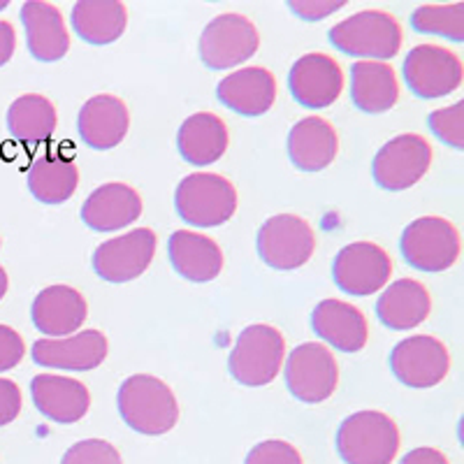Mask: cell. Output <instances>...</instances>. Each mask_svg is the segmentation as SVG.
Segmentation results:
<instances>
[{"instance_id":"1","label":"cell","mask_w":464,"mask_h":464,"mask_svg":"<svg viewBox=\"0 0 464 464\" xmlns=\"http://www.w3.org/2000/svg\"><path fill=\"white\" fill-rule=\"evenodd\" d=\"M116 404L128 428L147 437L169 432L179 420V404L174 392L156 376L135 374L123 381Z\"/></svg>"},{"instance_id":"2","label":"cell","mask_w":464,"mask_h":464,"mask_svg":"<svg viewBox=\"0 0 464 464\" xmlns=\"http://www.w3.org/2000/svg\"><path fill=\"white\" fill-rule=\"evenodd\" d=\"M400 450V430L381 411H358L337 430V453L346 464H391Z\"/></svg>"},{"instance_id":"3","label":"cell","mask_w":464,"mask_h":464,"mask_svg":"<svg viewBox=\"0 0 464 464\" xmlns=\"http://www.w3.org/2000/svg\"><path fill=\"white\" fill-rule=\"evenodd\" d=\"M330 43L348 56L388 61L401 47V26L395 16L381 10H364L348 16L327 33Z\"/></svg>"},{"instance_id":"4","label":"cell","mask_w":464,"mask_h":464,"mask_svg":"<svg viewBox=\"0 0 464 464\" xmlns=\"http://www.w3.org/2000/svg\"><path fill=\"white\" fill-rule=\"evenodd\" d=\"M174 207L188 226L217 227L230 221L237 211V190L221 174H188L177 186Z\"/></svg>"},{"instance_id":"5","label":"cell","mask_w":464,"mask_h":464,"mask_svg":"<svg viewBox=\"0 0 464 464\" xmlns=\"http://www.w3.org/2000/svg\"><path fill=\"white\" fill-rule=\"evenodd\" d=\"M285 342L284 334L272 325H248L237 337V343L227 358V370L232 379L248 388L267 385L279 376L284 364Z\"/></svg>"},{"instance_id":"6","label":"cell","mask_w":464,"mask_h":464,"mask_svg":"<svg viewBox=\"0 0 464 464\" xmlns=\"http://www.w3.org/2000/svg\"><path fill=\"white\" fill-rule=\"evenodd\" d=\"M401 258L420 272H446L459 258V232L441 217H422L404 227Z\"/></svg>"},{"instance_id":"7","label":"cell","mask_w":464,"mask_h":464,"mask_svg":"<svg viewBox=\"0 0 464 464\" xmlns=\"http://www.w3.org/2000/svg\"><path fill=\"white\" fill-rule=\"evenodd\" d=\"M401 74L416 98L437 101L455 93L462 84V61L455 52L439 44H418L409 52Z\"/></svg>"},{"instance_id":"8","label":"cell","mask_w":464,"mask_h":464,"mask_svg":"<svg viewBox=\"0 0 464 464\" xmlns=\"http://www.w3.org/2000/svg\"><path fill=\"white\" fill-rule=\"evenodd\" d=\"M258 256L267 267L290 272L312 260L316 251V232L295 214H279L260 226Z\"/></svg>"},{"instance_id":"9","label":"cell","mask_w":464,"mask_h":464,"mask_svg":"<svg viewBox=\"0 0 464 464\" xmlns=\"http://www.w3.org/2000/svg\"><path fill=\"white\" fill-rule=\"evenodd\" d=\"M432 165V147L422 135L404 132L379 149L372 163V177L383 190L411 188L428 174Z\"/></svg>"},{"instance_id":"10","label":"cell","mask_w":464,"mask_h":464,"mask_svg":"<svg viewBox=\"0 0 464 464\" xmlns=\"http://www.w3.org/2000/svg\"><path fill=\"white\" fill-rule=\"evenodd\" d=\"M337 383L339 364L333 351L323 343H302L285 360V385L290 395L304 404H318L333 397Z\"/></svg>"},{"instance_id":"11","label":"cell","mask_w":464,"mask_h":464,"mask_svg":"<svg viewBox=\"0 0 464 464\" xmlns=\"http://www.w3.org/2000/svg\"><path fill=\"white\" fill-rule=\"evenodd\" d=\"M260 47L258 31L246 16L221 14L211 19L200 35V58L211 70L246 63Z\"/></svg>"},{"instance_id":"12","label":"cell","mask_w":464,"mask_h":464,"mask_svg":"<svg viewBox=\"0 0 464 464\" xmlns=\"http://www.w3.org/2000/svg\"><path fill=\"white\" fill-rule=\"evenodd\" d=\"M156 232L151 227H138L121 237L107 239L93 251L95 275L110 284H126L138 279L156 256Z\"/></svg>"},{"instance_id":"13","label":"cell","mask_w":464,"mask_h":464,"mask_svg":"<svg viewBox=\"0 0 464 464\" xmlns=\"http://www.w3.org/2000/svg\"><path fill=\"white\" fill-rule=\"evenodd\" d=\"M392 275V260L379 244L353 242L343 246L333 265V279L339 290L367 297L385 288Z\"/></svg>"},{"instance_id":"14","label":"cell","mask_w":464,"mask_h":464,"mask_svg":"<svg viewBox=\"0 0 464 464\" xmlns=\"http://www.w3.org/2000/svg\"><path fill=\"white\" fill-rule=\"evenodd\" d=\"M391 370L409 388H434L450 370L449 348L437 337L413 334L392 348Z\"/></svg>"},{"instance_id":"15","label":"cell","mask_w":464,"mask_h":464,"mask_svg":"<svg viewBox=\"0 0 464 464\" xmlns=\"http://www.w3.org/2000/svg\"><path fill=\"white\" fill-rule=\"evenodd\" d=\"M290 95L309 110L330 107L343 89V72L327 53H306L297 58L288 74Z\"/></svg>"},{"instance_id":"16","label":"cell","mask_w":464,"mask_h":464,"mask_svg":"<svg viewBox=\"0 0 464 464\" xmlns=\"http://www.w3.org/2000/svg\"><path fill=\"white\" fill-rule=\"evenodd\" d=\"M107 358V337L98 330L70 334L58 339H37L33 343V360L43 367L68 372H91Z\"/></svg>"},{"instance_id":"17","label":"cell","mask_w":464,"mask_h":464,"mask_svg":"<svg viewBox=\"0 0 464 464\" xmlns=\"http://www.w3.org/2000/svg\"><path fill=\"white\" fill-rule=\"evenodd\" d=\"M33 404L44 418L72 425L89 413L91 392L82 381L56 374H37L31 381Z\"/></svg>"},{"instance_id":"18","label":"cell","mask_w":464,"mask_h":464,"mask_svg":"<svg viewBox=\"0 0 464 464\" xmlns=\"http://www.w3.org/2000/svg\"><path fill=\"white\" fill-rule=\"evenodd\" d=\"M89 306L80 290L70 285H49L33 300L31 316L35 327L49 339L70 337L86 321Z\"/></svg>"},{"instance_id":"19","label":"cell","mask_w":464,"mask_h":464,"mask_svg":"<svg viewBox=\"0 0 464 464\" xmlns=\"http://www.w3.org/2000/svg\"><path fill=\"white\" fill-rule=\"evenodd\" d=\"M77 128L86 147L107 151L123 142L130 128V114L121 98L110 93L93 95L80 110Z\"/></svg>"},{"instance_id":"20","label":"cell","mask_w":464,"mask_h":464,"mask_svg":"<svg viewBox=\"0 0 464 464\" xmlns=\"http://www.w3.org/2000/svg\"><path fill=\"white\" fill-rule=\"evenodd\" d=\"M314 333L343 353H358L367 346L370 327L358 306L342 300H323L312 312Z\"/></svg>"},{"instance_id":"21","label":"cell","mask_w":464,"mask_h":464,"mask_svg":"<svg viewBox=\"0 0 464 464\" xmlns=\"http://www.w3.org/2000/svg\"><path fill=\"white\" fill-rule=\"evenodd\" d=\"M142 217V198L128 184H105L82 205V221L95 232H116Z\"/></svg>"},{"instance_id":"22","label":"cell","mask_w":464,"mask_h":464,"mask_svg":"<svg viewBox=\"0 0 464 464\" xmlns=\"http://www.w3.org/2000/svg\"><path fill=\"white\" fill-rule=\"evenodd\" d=\"M339 153V138L333 123L321 116H306L290 128V163L302 172H321L334 163Z\"/></svg>"},{"instance_id":"23","label":"cell","mask_w":464,"mask_h":464,"mask_svg":"<svg viewBox=\"0 0 464 464\" xmlns=\"http://www.w3.org/2000/svg\"><path fill=\"white\" fill-rule=\"evenodd\" d=\"M22 24L26 28L28 52L35 61L53 63L68 53L70 35L63 14L43 0H28L22 7Z\"/></svg>"},{"instance_id":"24","label":"cell","mask_w":464,"mask_h":464,"mask_svg":"<svg viewBox=\"0 0 464 464\" xmlns=\"http://www.w3.org/2000/svg\"><path fill=\"white\" fill-rule=\"evenodd\" d=\"M168 256L174 272L193 284L214 281L223 269L221 246L200 232H172L168 239Z\"/></svg>"},{"instance_id":"25","label":"cell","mask_w":464,"mask_h":464,"mask_svg":"<svg viewBox=\"0 0 464 464\" xmlns=\"http://www.w3.org/2000/svg\"><path fill=\"white\" fill-rule=\"evenodd\" d=\"M218 101L242 116H260L276 101V80L267 68H242L217 86Z\"/></svg>"},{"instance_id":"26","label":"cell","mask_w":464,"mask_h":464,"mask_svg":"<svg viewBox=\"0 0 464 464\" xmlns=\"http://www.w3.org/2000/svg\"><path fill=\"white\" fill-rule=\"evenodd\" d=\"M400 98V82L392 65L360 61L351 65V101L364 114H383Z\"/></svg>"},{"instance_id":"27","label":"cell","mask_w":464,"mask_h":464,"mask_svg":"<svg viewBox=\"0 0 464 464\" xmlns=\"http://www.w3.org/2000/svg\"><path fill=\"white\" fill-rule=\"evenodd\" d=\"M432 300L428 288L416 279H400L383 290L376 302V316L391 330H411L428 321Z\"/></svg>"},{"instance_id":"28","label":"cell","mask_w":464,"mask_h":464,"mask_svg":"<svg viewBox=\"0 0 464 464\" xmlns=\"http://www.w3.org/2000/svg\"><path fill=\"white\" fill-rule=\"evenodd\" d=\"M177 147L186 163L198 168L217 163L227 149L226 123L221 116L211 111H198L181 123L177 132Z\"/></svg>"},{"instance_id":"29","label":"cell","mask_w":464,"mask_h":464,"mask_svg":"<svg viewBox=\"0 0 464 464\" xmlns=\"http://www.w3.org/2000/svg\"><path fill=\"white\" fill-rule=\"evenodd\" d=\"M128 12L119 0H80L72 7V28L84 43L102 47L123 35Z\"/></svg>"},{"instance_id":"30","label":"cell","mask_w":464,"mask_h":464,"mask_svg":"<svg viewBox=\"0 0 464 464\" xmlns=\"http://www.w3.org/2000/svg\"><path fill=\"white\" fill-rule=\"evenodd\" d=\"M80 186V169L65 156L44 153L28 168V188L44 205H61L74 196Z\"/></svg>"},{"instance_id":"31","label":"cell","mask_w":464,"mask_h":464,"mask_svg":"<svg viewBox=\"0 0 464 464\" xmlns=\"http://www.w3.org/2000/svg\"><path fill=\"white\" fill-rule=\"evenodd\" d=\"M56 107L44 95L26 93L16 98L7 110V128H10L12 138L28 147L47 142L56 130Z\"/></svg>"},{"instance_id":"32","label":"cell","mask_w":464,"mask_h":464,"mask_svg":"<svg viewBox=\"0 0 464 464\" xmlns=\"http://www.w3.org/2000/svg\"><path fill=\"white\" fill-rule=\"evenodd\" d=\"M411 28L416 33L449 37L453 43L464 40V3L449 5H420L411 14Z\"/></svg>"},{"instance_id":"33","label":"cell","mask_w":464,"mask_h":464,"mask_svg":"<svg viewBox=\"0 0 464 464\" xmlns=\"http://www.w3.org/2000/svg\"><path fill=\"white\" fill-rule=\"evenodd\" d=\"M428 126L434 138L450 149H464V102H455L428 116Z\"/></svg>"},{"instance_id":"34","label":"cell","mask_w":464,"mask_h":464,"mask_svg":"<svg viewBox=\"0 0 464 464\" xmlns=\"http://www.w3.org/2000/svg\"><path fill=\"white\" fill-rule=\"evenodd\" d=\"M61 464H123L119 450L102 439H86L65 450Z\"/></svg>"},{"instance_id":"35","label":"cell","mask_w":464,"mask_h":464,"mask_svg":"<svg viewBox=\"0 0 464 464\" xmlns=\"http://www.w3.org/2000/svg\"><path fill=\"white\" fill-rule=\"evenodd\" d=\"M244 464H304L302 462L300 450L288 441H279V439H269V441L258 443L246 455Z\"/></svg>"},{"instance_id":"36","label":"cell","mask_w":464,"mask_h":464,"mask_svg":"<svg viewBox=\"0 0 464 464\" xmlns=\"http://www.w3.org/2000/svg\"><path fill=\"white\" fill-rule=\"evenodd\" d=\"M26 346H24L22 334L7 325H0V372L14 370L24 360Z\"/></svg>"},{"instance_id":"37","label":"cell","mask_w":464,"mask_h":464,"mask_svg":"<svg viewBox=\"0 0 464 464\" xmlns=\"http://www.w3.org/2000/svg\"><path fill=\"white\" fill-rule=\"evenodd\" d=\"M346 5L343 0H325V3H321V0H290L288 7L293 12H295L300 19H306V22H321V19H325V16H330L333 12L342 10V7Z\"/></svg>"},{"instance_id":"38","label":"cell","mask_w":464,"mask_h":464,"mask_svg":"<svg viewBox=\"0 0 464 464\" xmlns=\"http://www.w3.org/2000/svg\"><path fill=\"white\" fill-rule=\"evenodd\" d=\"M22 411V391L10 379H0V428L10 425Z\"/></svg>"},{"instance_id":"39","label":"cell","mask_w":464,"mask_h":464,"mask_svg":"<svg viewBox=\"0 0 464 464\" xmlns=\"http://www.w3.org/2000/svg\"><path fill=\"white\" fill-rule=\"evenodd\" d=\"M400 464H450L449 458L437 449H428V446H422V449H413L401 458Z\"/></svg>"},{"instance_id":"40","label":"cell","mask_w":464,"mask_h":464,"mask_svg":"<svg viewBox=\"0 0 464 464\" xmlns=\"http://www.w3.org/2000/svg\"><path fill=\"white\" fill-rule=\"evenodd\" d=\"M16 47V33L10 22H0V68L7 63L14 53Z\"/></svg>"},{"instance_id":"41","label":"cell","mask_w":464,"mask_h":464,"mask_svg":"<svg viewBox=\"0 0 464 464\" xmlns=\"http://www.w3.org/2000/svg\"><path fill=\"white\" fill-rule=\"evenodd\" d=\"M7 284H10V281H7V272H5V269H3V267H0V300L5 297Z\"/></svg>"},{"instance_id":"42","label":"cell","mask_w":464,"mask_h":464,"mask_svg":"<svg viewBox=\"0 0 464 464\" xmlns=\"http://www.w3.org/2000/svg\"><path fill=\"white\" fill-rule=\"evenodd\" d=\"M7 7V0H0V10H5Z\"/></svg>"}]
</instances>
